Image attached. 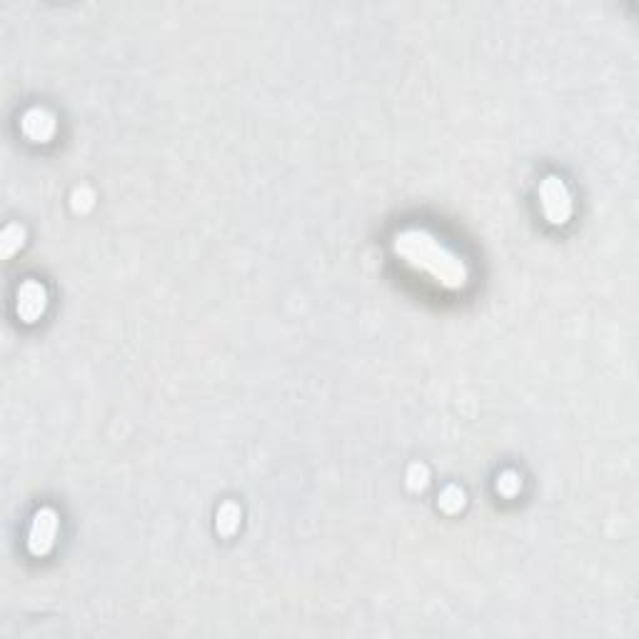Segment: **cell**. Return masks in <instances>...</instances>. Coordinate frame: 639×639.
<instances>
[{
  "label": "cell",
  "mask_w": 639,
  "mask_h": 639,
  "mask_svg": "<svg viewBox=\"0 0 639 639\" xmlns=\"http://www.w3.org/2000/svg\"><path fill=\"white\" fill-rule=\"evenodd\" d=\"M440 507H442L444 512H450V515L460 512V509L464 507V492L457 487V484H450V487L440 495Z\"/></svg>",
  "instance_id": "52a82bcc"
},
{
  "label": "cell",
  "mask_w": 639,
  "mask_h": 639,
  "mask_svg": "<svg viewBox=\"0 0 639 639\" xmlns=\"http://www.w3.org/2000/svg\"><path fill=\"white\" fill-rule=\"evenodd\" d=\"M540 205L542 213L552 225H564L572 215V195L560 177L549 175L540 183Z\"/></svg>",
  "instance_id": "7a4b0ae2"
},
{
  "label": "cell",
  "mask_w": 639,
  "mask_h": 639,
  "mask_svg": "<svg viewBox=\"0 0 639 639\" xmlns=\"http://www.w3.org/2000/svg\"><path fill=\"white\" fill-rule=\"evenodd\" d=\"M20 130L33 143H48L55 132V118L46 108H30L20 120Z\"/></svg>",
  "instance_id": "5b68a950"
},
{
  "label": "cell",
  "mask_w": 639,
  "mask_h": 639,
  "mask_svg": "<svg viewBox=\"0 0 639 639\" xmlns=\"http://www.w3.org/2000/svg\"><path fill=\"white\" fill-rule=\"evenodd\" d=\"M46 305H48V293L38 280H26L20 285L15 310H18L23 322H35L40 315L46 313Z\"/></svg>",
  "instance_id": "277c9868"
},
{
  "label": "cell",
  "mask_w": 639,
  "mask_h": 639,
  "mask_svg": "<svg viewBox=\"0 0 639 639\" xmlns=\"http://www.w3.org/2000/svg\"><path fill=\"white\" fill-rule=\"evenodd\" d=\"M237 524H240V507L233 502L222 504L217 509V529H220L222 535H233L237 529Z\"/></svg>",
  "instance_id": "8992f818"
},
{
  "label": "cell",
  "mask_w": 639,
  "mask_h": 639,
  "mask_svg": "<svg viewBox=\"0 0 639 639\" xmlns=\"http://www.w3.org/2000/svg\"><path fill=\"white\" fill-rule=\"evenodd\" d=\"M72 208L75 210H88L92 208V193L88 188H78L72 193Z\"/></svg>",
  "instance_id": "8fae6325"
},
{
  "label": "cell",
  "mask_w": 639,
  "mask_h": 639,
  "mask_svg": "<svg viewBox=\"0 0 639 639\" xmlns=\"http://www.w3.org/2000/svg\"><path fill=\"white\" fill-rule=\"evenodd\" d=\"M23 237H26V230L20 228V225H8L6 230H3V253L6 255H13L15 248H20L23 245Z\"/></svg>",
  "instance_id": "ba28073f"
},
{
  "label": "cell",
  "mask_w": 639,
  "mask_h": 639,
  "mask_svg": "<svg viewBox=\"0 0 639 639\" xmlns=\"http://www.w3.org/2000/svg\"><path fill=\"white\" fill-rule=\"evenodd\" d=\"M55 537H58V515L55 509L43 507L35 512L33 522H30V529H28V549L30 555L40 557L48 555L55 544Z\"/></svg>",
  "instance_id": "3957f363"
},
{
  "label": "cell",
  "mask_w": 639,
  "mask_h": 639,
  "mask_svg": "<svg viewBox=\"0 0 639 639\" xmlns=\"http://www.w3.org/2000/svg\"><path fill=\"white\" fill-rule=\"evenodd\" d=\"M520 487H522V482H520V477H517L515 472H502L500 480H497V492H502L504 497L517 495Z\"/></svg>",
  "instance_id": "30bf717a"
},
{
  "label": "cell",
  "mask_w": 639,
  "mask_h": 639,
  "mask_svg": "<svg viewBox=\"0 0 639 639\" xmlns=\"http://www.w3.org/2000/svg\"><path fill=\"white\" fill-rule=\"evenodd\" d=\"M392 248L410 268L427 273L438 285L447 290H462L470 280V270L462 262V257L452 253L427 230H402L395 235Z\"/></svg>",
  "instance_id": "6da1fadb"
},
{
  "label": "cell",
  "mask_w": 639,
  "mask_h": 639,
  "mask_svg": "<svg viewBox=\"0 0 639 639\" xmlns=\"http://www.w3.org/2000/svg\"><path fill=\"white\" fill-rule=\"evenodd\" d=\"M427 480H430V472H427L424 464H412L410 470H407V487L415 489V492H417V489H424Z\"/></svg>",
  "instance_id": "9c48e42d"
}]
</instances>
